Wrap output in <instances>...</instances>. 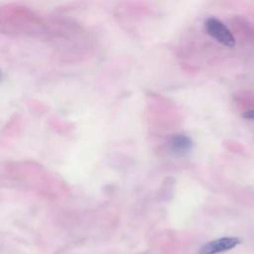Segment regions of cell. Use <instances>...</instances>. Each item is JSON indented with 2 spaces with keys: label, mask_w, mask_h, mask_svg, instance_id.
Segmentation results:
<instances>
[{
  "label": "cell",
  "mask_w": 254,
  "mask_h": 254,
  "mask_svg": "<svg viewBox=\"0 0 254 254\" xmlns=\"http://www.w3.org/2000/svg\"><path fill=\"white\" fill-rule=\"evenodd\" d=\"M243 117H245L247 119H254V109L248 110L245 113H243Z\"/></svg>",
  "instance_id": "4"
},
{
  "label": "cell",
  "mask_w": 254,
  "mask_h": 254,
  "mask_svg": "<svg viewBox=\"0 0 254 254\" xmlns=\"http://www.w3.org/2000/svg\"><path fill=\"white\" fill-rule=\"evenodd\" d=\"M240 243L241 240L238 237L218 238L202 245L198 250V254H217L230 250Z\"/></svg>",
  "instance_id": "2"
},
{
  "label": "cell",
  "mask_w": 254,
  "mask_h": 254,
  "mask_svg": "<svg viewBox=\"0 0 254 254\" xmlns=\"http://www.w3.org/2000/svg\"><path fill=\"white\" fill-rule=\"evenodd\" d=\"M191 148V141L184 135H177L171 141V149L178 155L187 154Z\"/></svg>",
  "instance_id": "3"
},
{
  "label": "cell",
  "mask_w": 254,
  "mask_h": 254,
  "mask_svg": "<svg viewBox=\"0 0 254 254\" xmlns=\"http://www.w3.org/2000/svg\"><path fill=\"white\" fill-rule=\"evenodd\" d=\"M205 31L216 42L227 48H233L235 40L230 30L218 19L208 18L205 21Z\"/></svg>",
  "instance_id": "1"
}]
</instances>
